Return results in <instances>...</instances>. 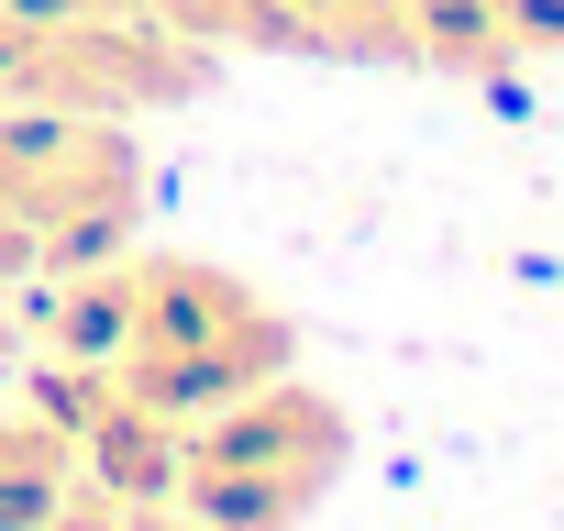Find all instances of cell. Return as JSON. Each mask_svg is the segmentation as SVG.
<instances>
[{
	"instance_id": "5b68a950",
	"label": "cell",
	"mask_w": 564,
	"mask_h": 531,
	"mask_svg": "<svg viewBox=\"0 0 564 531\" xmlns=\"http://www.w3.org/2000/svg\"><path fill=\"white\" fill-rule=\"evenodd\" d=\"M311 56H355V67H421V0H289Z\"/></svg>"
},
{
	"instance_id": "ba28073f",
	"label": "cell",
	"mask_w": 564,
	"mask_h": 531,
	"mask_svg": "<svg viewBox=\"0 0 564 531\" xmlns=\"http://www.w3.org/2000/svg\"><path fill=\"white\" fill-rule=\"evenodd\" d=\"M122 531H210V520H188V509H177V520H166V509H122Z\"/></svg>"
},
{
	"instance_id": "277c9868",
	"label": "cell",
	"mask_w": 564,
	"mask_h": 531,
	"mask_svg": "<svg viewBox=\"0 0 564 531\" xmlns=\"http://www.w3.org/2000/svg\"><path fill=\"white\" fill-rule=\"evenodd\" d=\"M144 221V144L89 111L0 100V232L34 278H67L89 254H122Z\"/></svg>"
},
{
	"instance_id": "8992f818",
	"label": "cell",
	"mask_w": 564,
	"mask_h": 531,
	"mask_svg": "<svg viewBox=\"0 0 564 531\" xmlns=\"http://www.w3.org/2000/svg\"><path fill=\"white\" fill-rule=\"evenodd\" d=\"M67 487H78V443L56 421L12 410V421H0V531H34Z\"/></svg>"
},
{
	"instance_id": "6da1fadb",
	"label": "cell",
	"mask_w": 564,
	"mask_h": 531,
	"mask_svg": "<svg viewBox=\"0 0 564 531\" xmlns=\"http://www.w3.org/2000/svg\"><path fill=\"white\" fill-rule=\"evenodd\" d=\"M289 355H300V333L254 278H232L210 254H133L122 243V333H111L100 366L133 399H155L166 421H199L232 388L276 377Z\"/></svg>"
},
{
	"instance_id": "52a82bcc",
	"label": "cell",
	"mask_w": 564,
	"mask_h": 531,
	"mask_svg": "<svg viewBox=\"0 0 564 531\" xmlns=\"http://www.w3.org/2000/svg\"><path fill=\"white\" fill-rule=\"evenodd\" d=\"M155 23H177L188 45H254V56H311V34H300V12L289 0H144Z\"/></svg>"
},
{
	"instance_id": "3957f363",
	"label": "cell",
	"mask_w": 564,
	"mask_h": 531,
	"mask_svg": "<svg viewBox=\"0 0 564 531\" xmlns=\"http://www.w3.org/2000/svg\"><path fill=\"white\" fill-rule=\"evenodd\" d=\"M210 89V45L155 23L144 0H0V100L144 122Z\"/></svg>"
},
{
	"instance_id": "7a4b0ae2",
	"label": "cell",
	"mask_w": 564,
	"mask_h": 531,
	"mask_svg": "<svg viewBox=\"0 0 564 531\" xmlns=\"http://www.w3.org/2000/svg\"><path fill=\"white\" fill-rule=\"evenodd\" d=\"M355 465V421L333 388L276 366L177 432V509L210 531H300Z\"/></svg>"
}]
</instances>
